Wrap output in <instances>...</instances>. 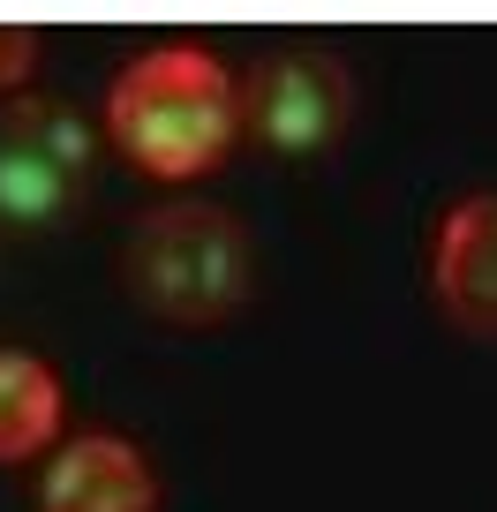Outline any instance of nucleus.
Wrapping results in <instances>:
<instances>
[{"label": "nucleus", "instance_id": "1", "mask_svg": "<svg viewBox=\"0 0 497 512\" xmlns=\"http://www.w3.org/2000/svg\"><path fill=\"white\" fill-rule=\"evenodd\" d=\"M106 128L144 174L189 181V174H211L234 151L241 98H234V76L204 46H159L113 76Z\"/></svg>", "mask_w": 497, "mask_h": 512}, {"label": "nucleus", "instance_id": "2", "mask_svg": "<svg viewBox=\"0 0 497 512\" xmlns=\"http://www.w3.org/2000/svg\"><path fill=\"white\" fill-rule=\"evenodd\" d=\"M121 287L166 324H219L257 294L249 226L219 204H159L121 249Z\"/></svg>", "mask_w": 497, "mask_h": 512}, {"label": "nucleus", "instance_id": "3", "mask_svg": "<svg viewBox=\"0 0 497 512\" xmlns=\"http://www.w3.org/2000/svg\"><path fill=\"white\" fill-rule=\"evenodd\" d=\"M91 189V128L68 98H8L0 106V226L53 234Z\"/></svg>", "mask_w": 497, "mask_h": 512}, {"label": "nucleus", "instance_id": "4", "mask_svg": "<svg viewBox=\"0 0 497 512\" xmlns=\"http://www.w3.org/2000/svg\"><path fill=\"white\" fill-rule=\"evenodd\" d=\"M234 98H241V136H257L272 159H324L354 121V76L324 46L264 53L234 83Z\"/></svg>", "mask_w": 497, "mask_h": 512}, {"label": "nucleus", "instance_id": "5", "mask_svg": "<svg viewBox=\"0 0 497 512\" xmlns=\"http://www.w3.org/2000/svg\"><path fill=\"white\" fill-rule=\"evenodd\" d=\"M430 287H437V309L467 339H497V196H467L445 211Z\"/></svg>", "mask_w": 497, "mask_h": 512}, {"label": "nucleus", "instance_id": "6", "mask_svg": "<svg viewBox=\"0 0 497 512\" xmlns=\"http://www.w3.org/2000/svg\"><path fill=\"white\" fill-rule=\"evenodd\" d=\"M46 512H159V482H151L144 452L121 437H76L61 460L46 467Z\"/></svg>", "mask_w": 497, "mask_h": 512}, {"label": "nucleus", "instance_id": "7", "mask_svg": "<svg viewBox=\"0 0 497 512\" xmlns=\"http://www.w3.org/2000/svg\"><path fill=\"white\" fill-rule=\"evenodd\" d=\"M61 430V377L38 354L0 347V460H31Z\"/></svg>", "mask_w": 497, "mask_h": 512}, {"label": "nucleus", "instance_id": "8", "mask_svg": "<svg viewBox=\"0 0 497 512\" xmlns=\"http://www.w3.org/2000/svg\"><path fill=\"white\" fill-rule=\"evenodd\" d=\"M31 68H38V38H31V31H8V23H0V91H16Z\"/></svg>", "mask_w": 497, "mask_h": 512}]
</instances>
